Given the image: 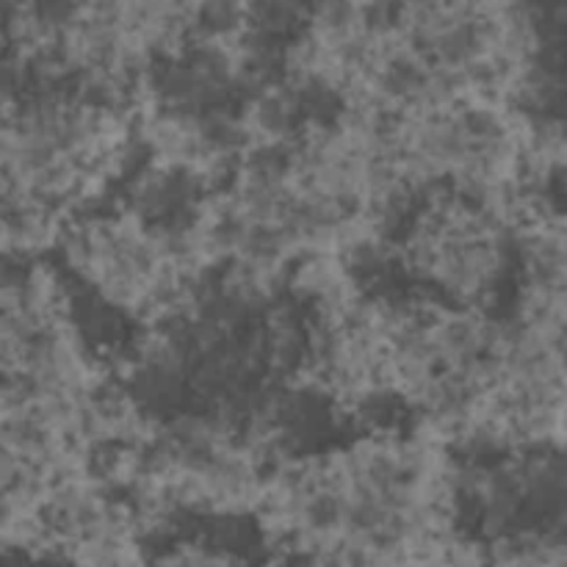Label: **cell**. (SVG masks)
<instances>
[{"mask_svg": "<svg viewBox=\"0 0 567 567\" xmlns=\"http://www.w3.org/2000/svg\"><path fill=\"white\" fill-rule=\"evenodd\" d=\"M526 214L452 188L419 192L382 244L404 288L468 310H507L520 275Z\"/></svg>", "mask_w": 567, "mask_h": 567, "instance_id": "6da1fadb", "label": "cell"}, {"mask_svg": "<svg viewBox=\"0 0 567 567\" xmlns=\"http://www.w3.org/2000/svg\"><path fill=\"white\" fill-rule=\"evenodd\" d=\"M55 255L89 305L133 327L175 308L208 271L192 227L153 219L120 197L70 216Z\"/></svg>", "mask_w": 567, "mask_h": 567, "instance_id": "7a4b0ae2", "label": "cell"}]
</instances>
